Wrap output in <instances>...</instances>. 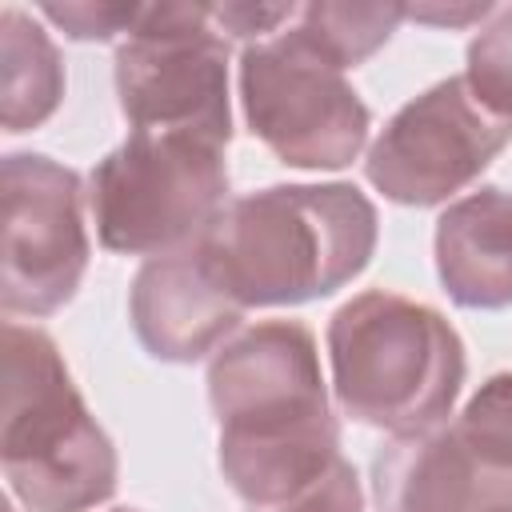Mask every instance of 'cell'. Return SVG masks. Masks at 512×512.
Listing matches in <instances>:
<instances>
[{
    "mask_svg": "<svg viewBox=\"0 0 512 512\" xmlns=\"http://www.w3.org/2000/svg\"><path fill=\"white\" fill-rule=\"evenodd\" d=\"M328 364L340 412L388 436L444 424L468 368L460 332L432 304L384 288L332 312Z\"/></svg>",
    "mask_w": 512,
    "mask_h": 512,
    "instance_id": "2",
    "label": "cell"
},
{
    "mask_svg": "<svg viewBox=\"0 0 512 512\" xmlns=\"http://www.w3.org/2000/svg\"><path fill=\"white\" fill-rule=\"evenodd\" d=\"M64 100V64L48 32L20 8L0 12V120L4 132L40 128Z\"/></svg>",
    "mask_w": 512,
    "mask_h": 512,
    "instance_id": "13",
    "label": "cell"
},
{
    "mask_svg": "<svg viewBox=\"0 0 512 512\" xmlns=\"http://www.w3.org/2000/svg\"><path fill=\"white\" fill-rule=\"evenodd\" d=\"M0 468L28 512H88L116 492V448L84 408L56 340L4 324Z\"/></svg>",
    "mask_w": 512,
    "mask_h": 512,
    "instance_id": "3",
    "label": "cell"
},
{
    "mask_svg": "<svg viewBox=\"0 0 512 512\" xmlns=\"http://www.w3.org/2000/svg\"><path fill=\"white\" fill-rule=\"evenodd\" d=\"M508 140L512 120L492 112L464 76H448L396 108L364 156V176L396 204L432 208L476 184Z\"/></svg>",
    "mask_w": 512,
    "mask_h": 512,
    "instance_id": "8",
    "label": "cell"
},
{
    "mask_svg": "<svg viewBox=\"0 0 512 512\" xmlns=\"http://www.w3.org/2000/svg\"><path fill=\"white\" fill-rule=\"evenodd\" d=\"M436 276L460 308L512 304V192L480 188L436 220Z\"/></svg>",
    "mask_w": 512,
    "mask_h": 512,
    "instance_id": "12",
    "label": "cell"
},
{
    "mask_svg": "<svg viewBox=\"0 0 512 512\" xmlns=\"http://www.w3.org/2000/svg\"><path fill=\"white\" fill-rule=\"evenodd\" d=\"M376 232V208L356 184H272L232 200L204 252L244 308H276L356 280L376 252Z\"/></svg>",
    "mask_w": 512,
    "mask_h": 512,
    "instance_id": "1",
    "label": "cell"
},
{
    "mask_svg": "<svg viewBox=\"0 0 512 512\" xmlns=\"http://www.w3.org/2000/svg\"><path fill=\"white\" fill-rule=\"evenodd\" d=\"M212 24L224 36L236 40H252L260 32H276L284 20H292L300 8L296 4H208Z\"/></svg>",
    "mask_w": 512,
    "mask_h": 512,
    "instance_id": "17",
    "label": "cell"
},
{
    "mask_svg": "<svg viewBox=\"0 0 512 512\" xmlns=\"http://www.w3.org/2000/svg\"><path fill=\"white\" fill-rule=\"evenodd\" d=\"M84 184L80 172L40 156L8 152L0 164L4 200V272L0 308L8 316H52L60 312L88 268L92 244L84 228Z\"/></svg>",
    "mask_w": 512,
    "mask_h": 512,
    "instance_id": "9",
    "label": "cell"
},
{
    "mask_svg": "<svg viewBox=\"0 0 512 512\" xmlns=\"http://www.w3.org/2000/svg\"><path fill=\"white\" fill-rule=\"evenodd\" d=\"M112 68L132 128L228 148V36L212 24L208 4H144L136 28L116 44Z\"/></svg>",
    "mask_w": 512,
    "mask_h": 512,
    "instance_id": "6",
    "label": "cell"
},
{
    "mask_svg": "<svg viewBox=\"0 0 512 512\" xmlns=\"http://www.w3.org/2000/svg\"><path fill=\"white\" fill-rule=\"evenodd\" d=\"M112 512H136V508H112Z\"/></svg>",
    "mask_w": 512,
    "mask_h": 512,
    "instance_id": "19",
    "label": "cell"
},
{
    "mask_svg": "<svg viewBox=\"0 0 512 512\" xmlns=\"http://www.w3.org/2000/svg\"><path fill=\"white\" fill-rule=\"evenodd\" d=\"M224 148L184 132L132 128L88 176L96 236L120 256H176L200 248L228 208Z\"/></svg>",
    "mask_w": 512,
    "mask_h": 512,
    "instance_id": "4",
    "label": "cell"
},
{
    "mask_svg": "<svg viewBox=\"0 0 512 512\" xmlns=\"http://www.w3.org/2000/svg\"><path fill=\"white\" fill-rule=\"evenodd\" d=\"M404 16H408V4H392V0H384V4L316 0L296 12L292 32L312 52H320L324 60H332L344 72V68L364 64L376 48H384Z\"/></svg>",
    "mask_w": 512,
    "mask_h": 512,
    "instance_id": "14",
    "label": "cell"
},
{
    "mask_svg": "<svg viewBox=\"0 0 512 512\" xmlns=\"http://www.w3.org/2000/svg\"><path fill=\"white\" fill-rule=\"evenodd\" d=\"M40 12L60 24L72 40H112L128 36L144 12V4H104V0H76V4H40Z\"/></svg>",
    "mask_w": 512,
    "mask_h": 512,
    "instance_id": "16",
    "label": "cell"
},
{
    "mask_svg": "<svg viewBox=\"0 0 512 512\" xmlns=\"http://www.w3.org/2000/svg\"><path fill=\"white\" fill-rule=\"evenodd\" d=\"M412 20H424V24H468V20H484L492 16V4H464V8H436V4H416L408 8Z\"/></svg>",
    "mask_w": 512,
    "mask_h": 512,
    "instance_id": "18",
    "label": "cell"
},
{
    "mask_svg": "<svg viewBox=\"0 0 512 512\" xmlns=\"http://www.w3.org/2000/svg\"><path fill=\"white\" fill-rule=\"evenodd\" d=\"M240 104L248 132L292 168H348L372 128L360 92L292 28L240 52Z\"/></svg>",
    "mask_w": 512,
    "mask_h": 512,
    "instance_id": "7",
    "label": "cell"
},
{
    "mask_svg": "<svg viewBox=\"0 0 512 512\" xmlns=\"http://www.w3.org/2000/svg\"><path fill=\"white\" fill-rule=\"evenodd\" d=\"M128 316L148 356L196 364L240 332L244 304L224 288L200 244L192 252L144 260L128 292Z\"/></svg>",
    "mask_w": 512,
    "mask_h": 512,
    "instance_id": "11",
    "label": "cell"
},
{
    "mask_svg": "<svg viewBox=\"0 0 512 512\" xmlns=\"http://www.w3.org/2000/svg\"><path fill=\"white\" fill-rule=\"evenodd\" d=\"M208 400L220 436L232 440H268L336 424L316 336L300 320H260L220 344L208 360Z\"/></svg>",
    "mask_w": 512,
    "mask_h": 512,
    "instance_id": "10",
    "label": "cell"
},
{
    "mask_svg": "<svg viewBox=\"0 0 512 512\" xmlns=\"http://www.w3.org/2000/svg\"><path fill=\"white\" fill-rule=\"evenodd\" d=\"M380 512H512V372L488 376L444 424L372 456Z\"/></svg>",
    "mask_w": 512,
    "mask_h": 512,
    "instance_id": "5",
    "label": "cell"
},
{
    "mask_svg": "<svg viewBox=\"0 0 512 512\" xmlns=\"http://www.w3.org/2000/svg\"><path fill=\"white\" fill-rule=\"evenodd\" d=\"M464 80L492 112L512 120V4L492 8L488 24L472 36Z\"/></svg>",
    "mask_w": 512,
    "mask_h": 512,
    "instance_id": "15",
    "label": "cell"
}]
</instances>
